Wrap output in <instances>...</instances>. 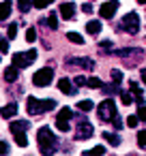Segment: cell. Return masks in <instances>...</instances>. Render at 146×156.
<instances>
[{"mask_svg": "<svg viewBox=\"0 0 146 156\" xmlns=\"http://www.w3.org/2000/svg\"><path fill=\"white\" fill-rule=\"evenodd\" d=\"M37 141H39V152H41V154H54V152L58 150V139H56V135H54L47 126H41V128H39Z\"/></svg>", "mask_w": 146, "mask_h": 156, "instance_id": "1", "label": "cell"}, {"mask_svg": "<svg viewBox=\"0 0 146 156\" xmlns=\"http://www.w3.org/2000/svg\"><path fill=\"white\" fill-rule=\"evenodd\" d=\"M56 107V103L50 98V101H39V98H35V96H28V101H26V109H28V113L30 115H37V113H41V111H50V109H54Z\"/></svg>", "mask_w": 146, "mask_h": 156, "instance_id": "2", "label": "cell"}, {"mask_svg": "<svg viewBox=\"0 0 146 156\" xmlns=\"http://www.w3.org/2000/svg\"><path fill=\"white\" fill-rule=\"evenodd\" d=\"M35 60H37V49H30V51H26V54H22V51L13 54V66H17V69H26V66H30Z\"/></svg>", "mask_w": 146, "mask_h": 156, "instance_id": "3", "label": "cell"}, {"mask_svg": "<svg viewBox=\"0 0 146 156\" xmlns=\"http://www.w3.org/2000/svg\"><path fill=\"white\" fill-rule=\"evenodd\" d=\"M52 79H54V71H52L50 66H45V69H41V71H37V73L32 75V83H35L37 88H45V86H50Z\"/></svg>", "mask_w": 146, "mask_h": 156, "instance_id": "4", "label": "cell"}, {"mask_svg": "<svg viewBox=\"0 0 146 156\" xmlns=\"http://www.w3.org/2000/svg\"><path fill=\"white\" fill-rule=\"evenodd\" d=\"M116 113H118V111H116V103H114L112 98H105V101L97 107V115H99L101 120H105V122L112 120Z\"/></svg>", "mask_w": 146, "mask_h": 156, "instance_id": "5", "label": "cell"}, {"mask_svg": "<svg viewBox=\"0 0 146 156\" xmlns=\"http://www.w3.org/2000/svg\"><path fill=\"white\" fill-rule=\"evenodd\" d=\"M122 30H127L129 34H137L140 32V17H137V13H127L125 17H122Z\"/></svg>", "mask_w": 146, "mask_h": 156, "instance_id": "6", "label": "cell"}, {"mask_svg": "<svg viewBox=\"0 0 146 156\" xmlns=\"http://www.w3.org/2000/svg\"><path fill=\"white\" fill-rule=\"evenodd\" d=\"M118 7H120V2H118V0H107V2H105V5L99 9V15H101L103 20H112V17L116 15Z\"/></svg>", "mask_w": 146, "mask_h": 156, "instance_id": "7", "label": "cell"}, {"mask_svg": "<svg viewBox=\"0 0 146 156\" xmlns=\"http://www.w3.org/2000/svg\"><path fill=\"white\" fill-rule=\"evenodd\" d=\"M92 133H95V130H92V124H88L86 120H82L80 126L75 128V139H77V141L88 139V137H92Z\"/></svg>", "mask_w": 146, "mask_h": 156, "instance_id": "8", "label": "cell"}, {"mask_svg": "<svg viewBox=\"0 0 146 156\" xmlns=\"http://www.w3.org/2000/svg\"><path fill=\"white\" fill-rule=\"evenodd\" d=\"M58 90H60L62 94H67V96H73V94H75V90H73V83H71V79H69V77H62V79H58Z\"/></svg>", "mask_w": 146, "mask_h": 156, "instance_id": "9", "label": "cell"}, {"mask_svg": "<svg viewBox=\"0 0 146 156\" xmlns=\"http://www.w3.org/2000/svg\"><path fill=\"white\" fill-rule=\"evenodd\" d=\"M73 15H75V5H71V2L60 5V17L62 20H71Z\"/></svg>", "mask_w": 146, "mask_h": 156, "instance_id": "10", "label": "cell"}, {"mask_svg": "<svg viewBox=\"0 0 146 156\" xmlns=\"http://www.w3.org/2000/svg\"><path fill=\"white\" fill-rule=\"evenodd\" d=\"M15 113H17V105H15V103H9V105H5L2 109H0V115H2L5 120H7V118H13Z\"/></svg>", "mask_w": 146, "mask_h": 156, "instance_id": "11", "label": "cell"}, {"mask_svg": "<svg viewBox=\"0 0 146 156\" xmlns=\"http://www.w3.org/2000/svg\"><path fill=\"white\" fill-rule=\"evenodd\" d=\"M69 64H77V66H84V69H88V71L95 69V62H92L90 58H75V60H69Z\"/></svg>", "mask_w": 146, "mask_h": 156, "instance_id": "12", "label": "cell"}, {"mask_svg": "<svg viewBox=\"0 0 146 156\" xmlns=\"http://www.w3.org/2000/svg\"><path fill=\"white\" fill-rule=\"evenodd\" d=\"M17 73H20V69H17V66H9V69L5 71V81H7V83L17 81V77H20Z\"/></svg>", "mask_w": 146, "mask_h": 156, "instance_id": "13", "label": "cell"}, {"mask_svg": "<svg viewBox=\"0 0 146 156\" xmlns=\"http://www.w3.org/2000/svg\"><path fill=\"white\" fill-rule=\"evenodd\" d=\"M28 126H30L28 120H15L9 128H11V133H22V130H28Z\"/></svg>", "mask_w": 146, "mask_h": 156, "instance_id": "14", "label": "cell"}, {"mask_svg": "<svg viewBox=\"0 0 146 156\" xmlns=\"http://www.w3.org/2000/svg\"><path fill=\"white\" fill-rule=\"evenodd\" d=\"M11 0H5V2H0V22H5L9 15H11Z\"/></svg>", "mask_w": 146, "mask_h": 156, "instance_id": "15", "label": "cell"}, {"mask_svg": "<svg viewBox=\"0 0 146 156\" xmlns=\"http://www.w3.org/2000/svg\"><path fill=\"white\" fill-rule=\"evenodd\" d=\"M86 32H88V34H99V32H101V22H99V20H90V22L86 24Z\"/></svg>", "mask_w": 146, "mask_h": 156, "instance_id": "16", "label": "cell"}, {"mask_svg": "<svg viewBox=\"0 0 146 156\" xmlns=\"http://www.w3.org/2000/svg\"><path fill=\"white\" fill-rule=\"evenodd\" d=\"M71 118H75V111H71V107H62L60 111H58V118L56 120H71Z\"/></svg>", "mask_w": 146, "mask_h": 156, "instance_id": "17", "label": "cell"}, {"mask_svg": "<svg viewBox=\"0 0 146 156\" xmlns=\"http://www.w3.org/2000/svg\"><path fill=\"white\" fill-rule=\"evenodd\" d=\"M13 137H15V143H17L20 147H26V145H28V137H26V130H22V133H13Z\"/></svg>", "mask_w": 146, "mask_h": 156, "instance_id": "18", "label": "cell"}, {"mask_svg": "<svg viewBox=\"0 0 146 156\" xmlns=\"http://www.w3.org/2000/svg\"><path fill=\"white\" fill-rule=\"evenodd\" d=\"M67 39H69L71 43H75V45H84V37L77 34V32H67Z\"/></svg>", "mask_w": 146, "mask_h": 156, "instance_id": "19", "label": "cell"}, {"mask_svg": "<svg viewBox=\"0 0 146 156\" xmlns=\"http://www.w3.org/2000/svg\"><path fill=\"white\" fill-rule=\"evenodd\" d=\"M120 83H112V86H101V90H103V94H107V96H112V94H116V92H120V88H118Z\"/></svg>", "mask_w": 146, "mask_h": 156, "instance_id": "20", "label": "cell"}, {"mask_svg": "<svg viewBox=\"0 0 146 156\" xmlns=\"http://www.w3.org/2000/svg\"><path fill=\"white\" fill-rule=\"evenodd\" d=\"M77 109L84 111V113H88V111L95 109V105H92V101H80V103H77Z\"/></svg>", "mask_w": 146, "mask_h": 156, "instance_id": "21", "label": "cell"}, {"mask_svg": "<svg viewBox=\"0 0 146 156\" xmlns=\"http://www.w3.org/2000/svg\"><path fill=\"white\" fill-rule=\"evenodd\" d=\"M103 137H105V141H110V145H120V137L118 135H114V133H103Z\"/></svg>", "mask_w": 146, "mask_h": 156, "instance_id": "22", "label": "cell"}, {"mask_svg": "<svg viewBox=\"0 0 146 156\" xmlns=\"http://www.w3.org/2000/svg\"><path fill=\"white\" fill-rule=\"evenodd\" d=\"M30 5H32L30 0H17V9H20L22 13H28V11H30Z\"/></svg>", "mask_w": 146, "mask_h": 156, "instance_id": "23", "label": "cell"}, {"mask_svg": "<svg viewBox=\"0 0 146 156\" xmlns=\"http://www.w3.org/2000/svg\"><path fill=\"white\" fill-rule=\"evenodd\" d=\"M47 26H50L52 30L58 28V15H56V13H50V17H47Z\"/></svg>", "mask_w": 146, "mask_h": 156, "instance_id": "24", "label": "cell"}, {"mask_svg": "<svg viewBox=\"0 0 146 156\" xmlns=\"http://www.w3.org/2000/svg\"><path fill=\"white\" fill-rule=\"evenodd\" d=\"M86 86H88V88H101L103 81H101L99 77H90V79H86Z\"/></svg>", "mask_w": 146, "mask_h": 156, "instance_id": "25", "label": "cell"}, {"mask_svg": "<svg viewBox=\"0 0 146 156\" xmlns=\"http://www.w3.org/2000/svg\"><path fill=\"white\" fill-rule=\"evenodd\" d=\"M15 34H17V24H9V30H7V39H9V41H13V39H15Z\"/></svg>", "mask_w": 146, "mask_h": 156, "instance_id": "26", "label": "cell"}, {"mask_svg": "<svg viewBox=\"0 0 146 156\" xmlns=\"http://www.w3.org/2000/svg\"><path fill=\"white\" fill-rule=\"evenodd\" d=\"M56 126H58V130H60V133H69V128H71L67 120H56Z\"/></svg>", "mask_w": 146, "mask_h": 156, "instance_id": "27", "label": "cell"}, {"mask_svg": "<svg viewBox=\"0 0 146 156\" xmlns=\"http://www.w3.org/2000/svg\"><path fill=\"white\" fill-rule=\"evenodd\" d=\"M110 75H112V81H114V83H120V81H122V73H120L118 69H112Z\"/></svg>", "mask_w": 146, "mask_h": 156, "instance_id": "28", "label": "cell"}, {"mask_svg": "<svg viewBox=\"0 0 146 156\" xmlns=\"http://www.w3.org/2000/svg\"><path fill=\"white\" fill-rule=\"evenodd\" d=\"M35 39H37V30L35 28H28L26 30V41L28 43H35Z\"/></svg>", "mask_w": 146, "mask_h": 156, "instance_id": "29", "label": "cell"}, {"mask_svg": "<svg viewBox=\"0 0 146 156\" xmlns=\"http://www.w3.org/2000/svg\"><path fill=\"white\" fill-rule=\"evenodd\" d=\"M137 145L140 147H146V130H140L137 133Z\"/></svg>", "mask_w": 146, "mask_h": 156, "instance_id": "30", "label": "cell"}, {"mask_svg": "<svg viewBox=\"0 0 146 156\" xmlns=\"http://www.w3.org/2000/svg\"><path fill=\"white\" fill-rule=\"evenodd\" d=\"M52 2H54V0H35L32 5H35L37 9H45V7H47V5H52Z\"/></svg>", "mask_w": 146, "mask_h": 156, "instance_id": "31", "label": "cell"}, {"mask_svg": "<svg viewBox=\"0 0 146 156\" xmlns=\"http://www.w3.org/2000/svg\"><path fill=\"white\" fill-rule=\"evenodd\" d=\"M120 101H122V105H131L133 96H131L129 92H120Z\"/></svg>", "mask_w": 146, "mask_h": 156, "instance_id": "32", "label": "cell"}, {"mask_svg": "<svg viewBox=\"0 0 146 156\" xmlns=\"http://www.w3.org/2000/svg\"><path fill=\"white\" fill-rule=\"evenodd\" d=\"M112 124H114V128H118V130L122 128V120H120V115H118V113L112 118Z\"/></svg>", "mask_w": 146, "mask_h": 156, "instance_id": "33", "label": "cell"}, {"mask_svg": "<svg viewBox=\"0 0 146 156\" xmlns=\"http://www.w3.org/2000/svg\"><path fill=\"white\" fill-rule=\"evenodd\" d=\"M137 122H140V120H137V115H129V118H127V126H129V128L137 126Z\"/></svg>", "mask_w": 146, "mask_h": 156, "instance_id": "34", "label": "cell"}, {"mask_svg": "<svg viewBox=\"0 0 146 156\" xmlns=\"http://www.w3.org/2000/svg\"><path fill=\"white\" fill-rule=\"evenodd\" d=\"M135 115H137V120H144V122H146V107H144V105H140V109H137V113H135Z\"/></svg>", "mask_w": 146, "mask_h": 156, "instance_id": "35", "label": "cell"}, {"mask_svg": "<svg viewBox=\"0 0 146 156\" xmlns=\"http://www.w3.org/2000/svg\"><path fill=\"white\" fill-rule=\"evenodd\" d=\"M86 154H105V147H103V145H97V147H92V150H88Z\"/></svg>", "mask_w": 146, "mask_h": 156, "instance_id": "36", "label": "cell"}, {"mask_svg": "<svg viewBox=\"0 0 146 156\" xmlns=\"http://www.w3.org/2000/svg\"><path fill=\"white\" fill-rule=\"evenodd\" d=\"M7 51H9V41L2 39V41H0V54H7Z\"/></svg>", "mask_w": 146, "mask_h": 156, "instance_id": "37", "label": "cell"}, {"mask_svg": "<svg viewBox=\"0 0 146 156\" xmlns=\"http://www.w3.org/2000/svg\"><path fill=\"white\" fill-rule=\"evenodd\" d=\"M80 86H86V77H82V75L75 77V88H80Z\"/></svg>", "mask_w": 146, "mask_h": 156, "instance_id": "38", "label": "cell"}, {"mask_svg": "<svg viewBox=\"0 0 146 156\" xmlns=\"http://www.w3.org/2000/svg\"><path fill=\"white\" fill-rule=\"evenodd\" d=\"M0 154H9V143L0 141Z\"/></svg>", "mask_w": 146, "mask_h": 156, "instance_id": "39", "label": "cell"}, {"mask_svg": "<svg viewBox=\"0 0 146 156\" xmlns=\"http://www.w3.org/2000/svg\"><path fill=\"white\" fill-rule=\"evenodd\" d=\"M82 11H84V13H92V5H90V2L82 5Z\"/></svg>", "mask_w": 146, "mask_h": 156, "instance_id": "40", "label": "cell"}, {"mask_svg": "<svg viewBox=\"0 0 146 156\" xmlns=\"http://www.w3.org/2000/svg\"><path fill=\"white\" fill-rule=\"evenodd\" d=\"M142 81L146 83V69H142Z\"/></svg>", "mask_w": 146, "mask_h": 156, "instance_id": "41", "label": "cell"}, {"mask_svg": "<svg viewBox=\"0 0 146 156\" xmlns=\"http://www.w3.org/2000/svg\"><path fill=\"white\" fill-rule=\"evenodd\" d=\"M137 2H140V5H146V0H137Z\"/></svg>", "mask_w": 146, "mask_h": 156, "instance_id": "42", "label": "cell"}]
</instances>
